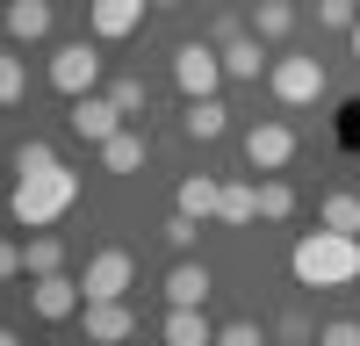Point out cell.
Segmentation results:
<instances>
[{"label":"cell","mask_w":360,"mask_h":346,"mask_svg":"<svg viewBox=\"0 0 360 346\" xmlns=\"http://www.w3.org/2000/svg\"><path fill=\"white\" fill-rule=\"evenodd\" d=\"M288 267L303 288H346V281H360V238L353 231H303Z\"/></svg>","instance_id":"1"},{"label":"cell","mask_w":360,"mask_h":346,"mask_svg":"<svg viewBox=\"0 0 360 346\" xmlns=\"http://www.w3.org/2000/svg\"><path fill=\"white\" fill-rule=\"evenodd\" d=\"M72 202H79V173H65V166H51V173H15L8 217H15L22 231H51Z\"/></svg>","instance_id":"2"},{"label":"cell","mask_w":360,"mask_h":346,"mask_svg":"<svg viewBox=\"0 0 360 346\" xmlns=\"http://www.w3.org/2000/svg\"><path fill=\"white\" fill-rule=\"evenodd\" d=\"M266 86H274V101L310 108V101H324V65H317L310 51H288V58H274V65H266Z\"/></svg>","instance_id":"3"},{"label":"cell","mask_w":360,"mask_h":346,"mask_svg":"<svg viewBox=\"0 0 360 346\" xmlns=\"http://www.w3.org/2000/svg\"><path fill=\"white\" fill-rule=\"evenodd\" d=\"M173 79H180V94L188 101H209L224 86V51L217 44H180L173 51Z\"/></svg>","instance_id":"4"},{"label":"cell","mask_w":360,"mask_h":346,"mask_svg":"<svg viewBox=\"0 0 360 346\" xmlns=\"http://www.w3.org/2000/svg\"><path fill=\"white\" fill-rule=\"evenodd\" d=\"M51 86H58V94H94V86H101V51L94 44H58L51 51Z\"/></svg>","instance_id":"5"},{"label":"cell","mask_w":360,"mask_h":346,"mask_svg":"<svg viewBox=\"0 0 360 346\" xmlns=\"http://www.w3.org/2000/svg\"><path fill=\"white\" fill-rule=\"evenodd\" d=\"M130 274H137V260H130L123 245H108V252H94V260H86L79 288H86V303H115V296L130 288Z\"/></svg>","instance_id":"6"},{"label":"cell","mask_w":360,"mask_h":346,"mask_svg":"<svg viewBox=\"0 0 360 346\" xmlns=\"http://www.w3.org/2000/svg\"><path fill=\"white\" fill-rule=\"evenodd\" d=\"M79 303H86V288H79L72 274H37V281H29V310H37L44 325H65V317H79Z\"/></svg>","instance_id":"7"},{"label":"cell","mask_w":360,"mask_h":346,"mask_svg":"<svg viewBox=\"0 0 360 346\" xmlns=\"http://www.w3.org/2000/svg\"><path fill=\"white\" fill-rule=\"evenodd\" d=\"M288 159H295V130L288 123H252L245 130V166L252 173H288Z\"/></svg>","instance_id":"8"},{"label":"cell","mask_w":360,"mask_h":346,"mask_svg":"<svg viewBox=\"0 0 360 346\" xmlns=\"http://www.w3.org/2000/svg\"><path fill=\"white\" fill-rule=\"evenodd\" d=\"M65 123H72V137H86V144L101 152V144H108L115 130H123V108H115L108 94H79V101L65 108Z\"/></svg>","instance_id":"9"},{"label":"cell","mask_w":360,"mask_h":346,"mask_svg":"<svg viewBox=\"0 0 360 346\" xmlns=\"http://www.w3.org/2000/svg\"><path fill=\"white\" fill-rule=\"evenodd\" d=\"M79 325H86V346H123L137 332V317H130L123 296H115V303H79Z\"/></svg>","instance_id":"10"},{"label":"cell","mask_w":360,"mask_h":346,"mask_svg":"<svg viewBox=\"0 0 360 346\" xmlns=\"http://www.w3.org/2000/svg\"><path fill=\"white\" fill-rule=\"evenodd\" d=\"M144 8H152V0H86V29H94L101 44H123L144 22Z\"/></svg>","instance_id":"11"},{"label":"cell","mask_w":360,"mask_h":346,"mask_svg":"<svg viewBox=\"0 0 360 346\" xmlns=\"http://www.w3.org/2000/svg\"><path fill=\"white\" fill-rule=\"evenodd\" d=\"M209 288H217V281H209L202 260H180V267L166 274V303H173V310H202V303H209Z\"/></svg>","instance_id":"12"},{"label":"cell","mask_w":360,"mask_h":346,"mask_svg":"<svg viewBox=\"0 0 360 346\" xmlns=\"http://www.w3.org/2000/svg\"><path fill=\"white\" fill-rule=\"evenodd\" d=\"M0 22H8L15 44H44V37H51V0H8V15H0Z\"/></svg>","instance_id":"13"},{"label":"cell","mask_w":360,"mask_h":346,"mask_svg":"<svg viewBox=\"0 0 360 346\" xmlns=\"http://www.w3.org/2000/svg\"><path fill=\"white\" fill-rule=\"evenodd\" d=\"M180 130H188L195 144H217V137L231 130V108H224L217 94H209V101H188V115H180Z\"/></svg>","instance_id":"14"},{"label":"cell","mask_w":360,"mask_h":346,"mask_svg":"<svg viewBox=\"0 0 360 346\" xmlns=\"http://www.w3.org/2000/svg\"><path fill=\"white\" fill-rule=\"evenodd\" d=\"M217 202H224V181H209V173H188V181H180V210H188L195 224L217 217Z\"/></svg>","instance_id":"15"},{"label":"cell","mask_w":360,"mask_h":346,"mask_svg":"<svg viewBox=\"0 0 360 346\" xmlns=\"http://www.w3.org/2000/svg\"><path fill=\"white\" fill-rule=\"evenodd\" d=\"M166 346H217V325L202 310H166Z\"/></svg>","instance_id":"16"},{"label":"cell","mask_w":360,"mask_h":346,"mask_svg":"<svg viewBox=\"0 0 360 346\" xmlns=\"http://www.w3.org/2000/svg\"><path fill=\"white\" fill-rule=\"evenodd\" d=\"M22 274L37 281V274H65V245L51 238V231H37V238L22 245Z\"/></svg>","instance_id":"17"},{"label":"cell","mask_w":360,"mask_h":346,"mask_svg":"<svg viewBox=\"0 0 360 346\" xmlns=\"http://www.w3.org/2000/svg\"><path fill=\"white\" fill-rule=\"evenodd\" d=\"M252 195H259V217H266V224L295 217V188L281 181V173H259V181H252Z\"/></svg>","instance_id":"18"},{"label":"cell","mask_w":360,"mask_h":346,"mask_svg":"<svg viewBox=\"0 0 360 346\" xmlns=\"http://www.w3.org/2000/svg\"><path fill=\"white\" fill-rule=\"evenodd\" d=\"M288 29H295V8H288V0H259V8H252V37H259V44H281Z\"/></svg>","instance_id":"19"},{"label":"cell","mask_w":360,"mask_h":346,"mask_svg":"<svg viewBox=\"0 0 360 346\" xmlns=\"http://www.w3.org/2000/svg\"><path fill=\"white\" fill-rule=\"evenodd\" d=\"M101 166H108V173H137V166H144V137H137V130H115V137L101 144Z\"/></svg>","instance_id":"20"},{"label":"cell","mask_w":360,"mask_h":346,"mask_svg":"<svg viewBox=\"0 0 360 346\" xmlns=\"http://www.w3.org/2000/svg\"><path fill=\"white\" fill-rule=\"evenodd\" d=\"M224 79H259V37L252 29L238 44H224Z\"/></svg>","instance_id":"21"},{"label":"cell","mask_w":360,"mask_h":346,"mask_svg":"<svg viewBox=\"0 0 360 346\" xmlns=\"http://www.w3.org/2000/svg\"><path fill=\"white\" fill-rule=\"evenodd\" d=\"M317 224L324 231H353V238H360V195H324L317 202Z\"/></svg>","instance_id":"22"},{"label":"cell","mask_w":360,"mask_h":346,"mask_svg":"<svg viewBox=\"0 0 360 346\" xmlns=\"http://www.w3.org/2000/svg\"><path fill=\"white\" fill-rule=\"evenodd\" d=\"M22 94H29V65H22L15 51H0V108H15Z\"/></svg>","instance_id":"23"},{"label":"cell","mask_w":360,"mask_h":346,"mask_svg":"<svg viewBox=\"0 0 360 346\" xmlns=\"http://www.w3.org/2000/svg\"><path fill=\"white\" fill-rule=\"evenodd\" d=\"M252 217H259V195H252V188H224L217 224H252Z\"/></svg>","instance_id":"24"},{"label":"cell","mask_w":360,"mask_h":346,"mask_svg":"<svg viewBox=\"0 0 360 346\" xmlns=\"http://www.w3.org/2000/svg\"><path fill=\"white\" fill-rule=\"evenodd\" d=\"M51 166H58V152H51L44 137H22L15 144V173H51Z\"/></svg>","instance_id":"25"},{"label":"cell","mask_w":360,"mask_h":346,"mask_svg":"<svg viewBox=\"0 0 360 346\" xmlns=\"http://www.w3.org/2000/svg\"><path fill=\"white\" fill-rule=\"evenodd\" d=\"M195 238H202V224H195L188 210H173V217H166V245H173V252H188Z\"/></svg>","instance_id":"26"},{"label":"cell","mask_w":360,"mask_h":346,"mask_svg":"<svg viewBox=\"0 0 360 346\" xmlns=\"http://www.w3.org/2000/svg\"><path fill=\"white\" fill-rule=\"evenodd\" d=\"M108 101L123 108V115H137L144 108V79H108Z\"/></svg>","instance_id":"27"},{"label":"cell","mask_w":360,"mask_h":346,"mask_svg":"<svg viewBox=\"0 0 360 346\" xmlns=\"http://www.w3.org/2000/svg\"><path fill=\"white\" fill-rule=\"evenodd\" d=\"M317 22H324V29H353L360 8H353V0H317Z\"/></svg>","instance_id":"28"},{"label":"cell","mask_w":360,"mask_h":346,"mask_svg":"<svg viewBox=\"0 0 360 346\" xmlns=\"http://www.w3.org/2000/svg\"><path fill=\"white\" fill-rule=\"evenodd\" d=\"M317 346H360V317H332V325L317 332Z\"/></svg>","instance_id":"29"},{"label":"cell","mask_w":360,"mask_h":346,"mask_svg":"<svg viewBox=\"0 0 360 346\" xmlns=\"http://www.w3.org/2000/svg\"><path fill=\"white\" fill-rule=\"evenodd\" d=\"M217 346H266L252 317H238V325H217Z\"/></svg>","instance_id":"30"},{"label":"cell","mask_w":360,"mask_h":346,"mask_svg":"<svg viewBox=\"0 0 360 346\" xmlns=\"http://www.w3.org/2000/svg\"><path fill=\"white\" fill-rule=\"evenodd\" d=\"M15 274H22V245L0 238V281H15Z\"/></svg>","instance_id":"31"},{"label":"cell","mask_w":360,"mask_h":346,"mask_svg":"<svg viewBox=\"0 0 360 346\" xmlns=\"http://www.w3.org/2000/svg\"><path fill=\"white\" fill-rule=\"evenodd\" d=\"M339 137H346V144H360V101H346V108H339Z\"/></svg>","instance_id":"32"},{"label":"cell","mask_w":360,"mask_h":346,"mask_svg":"<svg viewBox=\"0 0 360 346\" xmlns=\"http://www.w3.org/2000/svg\"><path fill=\"white\" fill-rule=\"evenodd\" d=\"M0 346H22V339H15V332H8V325H0Z\"/></svg>","instance_id":"33"},{"label":"cell","mask_w":360,"mask_h":346,"mask_svg":"<svg viewBox=\"0 0 360 346\" xmlns=\"http://www.w3.org/2000/svg\"><path fill=\"white\" fill-rule=\"evenodd\" d=\"M346 37H353V58H360V22H353V29H346Z\"/></svg>","instance_id":"34"},{"label":"cell","mask_w":360,"mask_h":346,"mask_svg":"<svg viewBox=\"0 0 360 346\" xmlns=\"http://www.w3.org/2000/svg\"><path fill=\"white\" fill-rule=\"evenodd\" d=\"M152 8H180V0H152Z\"/></svg>","instance_id":"35"},{"label":"cell","mask_w":360,"mask_h":346,"mask_svg":"<svg viewBox=\"0 0 360 346\" xmlns=\"http://www.w3.org/2000/svg\"><path fill=\"white\" fill-rule=\"evenodd\" d=\"M0 15H8V0H0Z\"/></svg>","instance_id":"36"},{"label":"cell","mask_w":360,"mask_h":346,"mask_svg":"<svg viewBox=\"0 0 360 346\" xmlns=\"http://www.w3.org/2000/svg\"><path fill=\"white\" fill-rule=\"evenodd\" d=\"M353 195H360V188H353Z\"/></svg>","instance_id":"37"}]
</instances>
